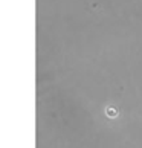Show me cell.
Returning a JSON list of instances; mask_svg holds the SVG:
<instances>
[]
</instances>
